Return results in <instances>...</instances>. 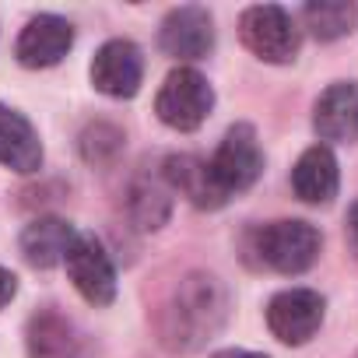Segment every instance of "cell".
I'll return each mask as SVG.
<instances>
[{"label":"cell","mask_w":358,"mask_h":358,"mask_svg":"<svg viewBox=\"0 0 358 358\" xmlns=\"http://www.w3.org/2000/svg\"><path fill=\"white\" fill-rule=\"evenodd\" d=\"M323 295L313 288H288L267 302V327L285 344H306L323 323Z\"/></svg>","instance_id":"cell-6"},{"label":"cell","mask_w":358,"mask_h":358,"mask_svg":"<svg viewBox=\"0 0 358 358\" xmlns=\"http://www.w3.org/2000/svg\"><path fill=\"white\" fill-rule=\"evenodd\" d=\"M320 232L309 222H271L253 232V253L264 267L278 274H302L320 257Z\"/></svg>","instance_id":"cell-2"},{"label":"cell","mask_w":358,"mask_h":358,"mask_svg":"<svg viewBox=\"0 0 358 358\" xmlns=\"http://www.w3.org/2000/svg\"><path fill=\"white\" fill-rule=\"evenodd\" d=\"M344 236H348V246H351V253L358 257V201L351 204V211H348V225H344Z\"/></svg>","instance_id":"cell-21"},{"label":"cell","mask_w":358,"mask_h":358,"mask_svg":"<svg viewBox=\"0 0 358 358\" xmlns=\"http://www.w3.org/2000/svg\"><path fill=\"white\" fill-rule=\"evenodd\" d=\"M25 348L29 358H88L85 334L57 309L32 313L25 327Z\"/></svg>","instance_id":"cell-12"},{"label":"cell","mask_w":358,"mask_h":358,"mask_svg":"<svg viewBox=\"0 0 358 358\" xmlns=\"http://www.w3.org/2000/svg\"><path fill=\"white\" fill-rule=\"evenodd\" d=\"M158 46L162 53L176 57V60H201L215 50V22L208 15V8L187 4L165 15L162 29H158Z\"/></svg>","instance_id":"cell-8"},{"label":"cell","mask_w":358,"mask_h":358,"mask_svg":"<svg viewBox=\"0 0 358 358\" xmlns=\"http://www.w3.org/2000/svg\"><path fill=\"white\" fill-rule=\"evenodd\" d=\"M165 183L172 187V194H183L194 208L201 211H215L222 208L229 197L222 194V187L215 183L211 176V165L204 158H194V155H172L162 169Z\"/></svg>","instance_id":"cell-13"},{"label":"cell","mask_w":358,"mask_h":358,"mask_svg":"<svg viewBox=\"0 0 358 358\" xmlns=\"http://www.w3.org/2000/svg\"><path fill=\"white\" fill-rule=\"evenodd\" d=\"M215 109V92L208 85V78L194 67H179L165 78V85L158 88V99H155V113L165 127L172 130H197L208 113Z\"/></svg>","instance_id":"cell-3"},{"label":"cell","mask_w":358,"mask_h":358,"mask_svg":"<svg viewBox=\"0 0 358 358\" xmlns=\"http://www.w3.org/2000/svg\"><path fill=\"white\" fill-rule=\"evenodd\" d=\"M208 165H211V176H215V183L222 187L225 197L246 194L264 172V151H260L257 130L250 123H236L222 137V144L208 158Z\"/></svg>","instance_id":"cell-5"},{"label":"cell","mask_w":358,"mask_h":358,"mask_svg":"<svg viewBox=\"0 0 358 358\" xmlns=\"http://www.w3.org/2000/svg\"><path fill=\"white\" fill-rule=\"evenodd\" d=\"M0 165H8L18 176H32L43 169V144L36 127L4 102H0Z\"/></svg>","instance_id":"cell-14"},{"label":"cell","mask_w":358,"mask_h":358,"mask_svg":"<svg viewBox=\"0 0 358 358\" xmlns=\"http://www.w3.org/2000/svg\"><path fill=\"white\" fill-rule=\"evenodd\" d=\"M225 320V288L211 274H190L176 285L162 309V337L169 348L194 351Z\"/></svg>","instance_id":"cell-1"},{"label":"cell","mask_w":358,"mask_h":358,"mask_svg":"<svg viewBox=\"0 0 358 358\" xmlns=\"http://www.w3.org/2000/svg\"><path fill=\"white\" fill-rule=\"evenodd\" d=\"M144 78V57L130 39L106 43L92 60V85L109 99H134L141 92Z\"/></svg>","instance_id":"cell-10"},{"label":"cell","mask_w":358,"mask_h":358,"mask_svg":"<svg viewBox=\"0 0 358 358\" xmlns=\"http://www.w3.org/2000/svg\"><path fill=\"white\" fill-rule=\"evenodd\" d=\"M120 141H123L120 130H113V127H106V123H95V127L85 130V137H81V151H85L88 162H106L109 155L120 151Z\"/></svg>","instance_id":"cell-19"},{"label":"cell","mask_w":358,"mask_h":358,"mask_svg":"<svg viewBox=\"0 0 358 358\" xmlns=\"http://www.w3.org/2000/svg\"><path fill=\"white\" fill-rule=\"evenodd\" d=\"M313 130L320 141H330V144L358 141V85L355 81H334L316 99Z\"/></svg>","instance_id":"cell-11"},{"label":"cell","mask_w":358,"mask_h":358,"mask_svg":"<svg viewBox=\"0 0 358 358\" xmlns=\"http://www.w3.org/2000/svg\"><path fill=\"white\" fill-rule=\"evenodd\" d=\"M74 243H78V232H74L71 222H64V218H36L22 232V257L32 267L50 271V267L67 260Z\"/></svg>","instance_id":"cell-16"},{"label":"cell","mask_w":358,"mask_h":358,"mask_svg":"<svg viewBox=\"0 0 358 358\" xmlns=\"http://www.w3.org/2000/svg\"><path fill=\"white\" fill-rule=\"evenodd\" d=\"M15 295H18V278L8 267H0V309H4Z\"/></svg>","instance_id":"cell-20"},{"label":"cell","mask_w":358,"mask_h":358,"mask_svg":"<svg viewBox=\"0 0 358 358\" xmlns=\"http://www.w3.org/2000/svg\"><path fill=\"white\" fill-rule=\"evenodd\" d=\"M239 39L264 64H292L299 53V29L292 15L278 4L246 8L239 18Z\"/></svg>","instance_id":"cell-4"},{"label":"cell","mask_w":358,"mask_h":358,"mask_svg":"<svg viewBox=\"0 0 358 358\" xmlns=\"http://www.w3.org/2000/svg\"><path fill=\"white\" fill-rule=\"evenodd\" d=\"M169 208H172V187L165 183V176L158 179L141 176L130 187V218L137 222V229H162Z\"/></svg>","instance_id":"cell-17"},{"label":"cell","mask_w":358,"mask_h":358,"mask_svg":"<svg viewBox=\"0 0 358 358\" xmlns=\"http://www.w3.org/2000/svg\"><path fill=\"white\" fill-rule=\"evenodd\" d=\"M302 18H306V29L320 43H334V39L351 32L355 8L344 4V0H320V4H306L302 8Z\"/></svg>","instance_id":"cell-18"},{"label":"cell","mask_w":358,"mask_h":358,"mask_svg":"<svg viewBox=\"0 0 358 358\" xmlns=\"http://www.w3.org/2000/svg\"><path fill=\"white\" fill-rule=\"evenodd\" d=\"M341 187V172H337V158L327 144H313L302 151V158L292 169V190L299 194V201L306 204H330L337 197Z\"/></svg>","instance_id":"cell-15"},{"label":"cell","mask_w":358,"mask_h":358,"mask_svg":"<svg viewBox=\"0 0 358 358\" xmlns=\"http://www.w3.org/2000/svg\"><path fill=\"white\" fill-rule=\"evenodd\" d=\"M64 264H67V274L85 302L109 306L116 299V271H113V260L95 236H78V243L71 246Z\"/></svg>","instance_id":"cell-7"},{"label":"cell","mask_w":358,"mask_h":358,"mask_svg":"<svg viewBox=\"0 0 358 358\" xmlns=\"http://www.w3.org/2000/svg\"><path fill=\"white\" fill-rule=\"evenodd\" d=\"M215 358H267V355H257V351H243V348H229V351H218Z\"/></svg>","instance_id":"cell-22"},{"label":"cell","mask_w":358,"mask_h":358,"mask_svg":"<svg viewBox=\"0 0 358 358\" xmlns=\"http://www.w3.org/2000/svg\"><path fill=\"white\" fill-rule=\"evenodd\" d=\"M71 46H74V25L67 18H60V15H36L22 29V36L15 43V57H18L22 67L43 71V67L60 64L71 53Z\"/></svg>","instance_id":"cell-9"}]
</instances>
